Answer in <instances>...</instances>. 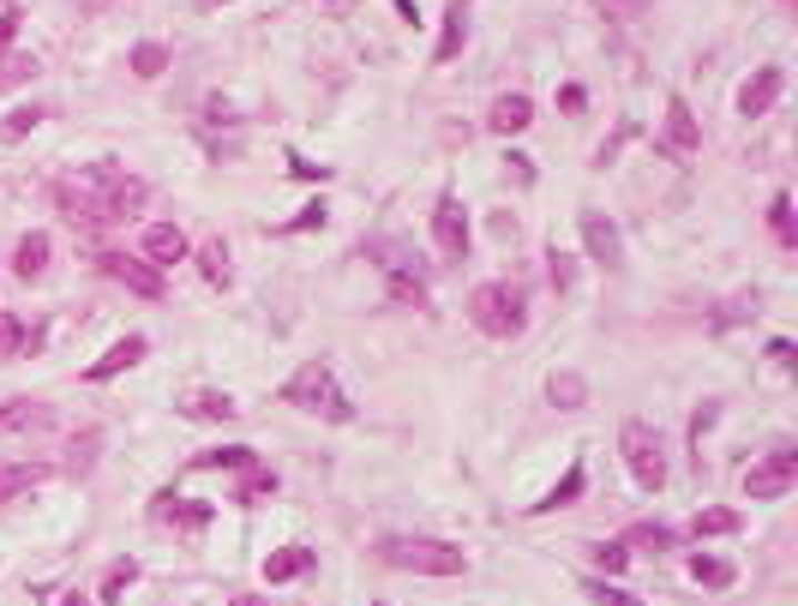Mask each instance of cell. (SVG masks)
<instances>
[{
	"label": "cell",
	"instance_id": "cell-6",
	"mask_svg": "<svg viewBox=\"0 0 798 606\" xmlns=\"http://www.w3.org/2000/svg\"><path fill=\"white\" fill-rule=\"evenodd\" d=\"M655 151L667 156V162H690V156L703 151V127H697V114H690L685 97H667V127H660Z\"/></svg>",
	"mask_w": 798,
	"mask_h": 606
},
{
	"label": "cell",
	"instance_id": "cell-10",
	"mask_svg": "<svg viewBox=\"0 0 798 606\" xmlns=\"http://www.w3.org/2000/svg\"><path fill=\"white\" fill-rule=\"evenodd\" d=\"M97 264L114 276V283H127L132 294H144V301H156V294H162V271H156V264L127 259V253H97Z\"/></svg>",
	"mask_w": 798,
	"mask_h": 606
},
{
	"label": "cell",
	"instance_id": "cell-14",
	"mask_svg": "<svg viewBox=\"0 0 798 606\" xmlns=\"http://www.w3.org/2000/svg\"><path fill=\"white\" fill-rule=\"evenodd\" d=\"M528 121H535V102H528L523 91H511V97H493V109H486V127H493L498 139H511V132H523Z\"/></svg>",
	"mask_w": 798,
	"mask_h": 606
},
{
	"label": "cell",
	"instance_id": "cell-28",
	"mask_svg": "<svg viewBox=\"0 0 798 606\" xmlns=\"http://www.w3.org/2000/svg\"><path fill=\"white\" fill-rule=\"evenodd\" d=\"M690 535L697 541H715V535H738V511L715 505V511H697V523H690Z\"/></svg>",
	"mask_w": 798,
	"mask_h": 606
},
{
	"label": "cell",
	"instance_id": "cell-1",
	"mask_svg": "<svg viewBox=\"0 0 798 606\" xmlns=\"http://www.w3.org/2000/svg\"><path fill=\"white\" fill-rule=\"evenodd\" d=\"M54 199H61V216L79 229H102V223H121L144 204V181L139 174H127L121 162H84L79 174H67L61 186H54Z\"/></svg>",
	"mask_w": 798,
	"mask_h": 606
},
{
	"label": "cell",
	"instance_id": "cell-33",
	"mask_svg": "<svg viewBox=\"0 0 798 606\" xmlns=\"http://www.w3.org/2000/svg\"><path fill=\"white\" fill-rule=\"evenodd\" d=\"M625 546H648V553H673V528L667 523H637L625 535Z\"/></svg>",
	"mask_w": 798,
	"mask_h": 606
},
{
	"label": "cell",
	"instance_id": "cell-43",
	"mask_svg": "<svg viewBox=\"0 0 798 606\" xmlns=\"http://www.w3.org/2000/svg\"><path fill=\"white\" fill-rule=\"evenodd\" d=\"M91 451H97V433H84L79 445H72V468H91Z\"/></svg>",
	"mask_w": 798,
	"mask_h": 606
},
{
	"label": "cell",
	"instance_id": "cell-12",
	"mask_svg": "<svg viewBox=\"0 0 798 606\" xmlns=\"http://www.w3.org/2000/svg\"><path fill=\"white\" fill-rule=\"evenodd\" d=\"M780 91H787V72H780V67H757V79H745V91H738V114L757 121V114L775 109Z\"/></svg>",
	"mask_w": 798,
	"mask_h": 606
},
{
	"label": "cell",
	"instance_id": "cell-42",
	"mask_svg": "<svg viewBox=\"0 0 798 606\" xmlns=\"http://www.w3.org/2000/svg\"><path fill=\"white\" fill-rule=\"evenodd\" d=\"M768 361H775V366H787V373H792V366H798V349L787 343V336H775V343H768Z\"/></svg>",
	"mask_w": 798,
	"mask_h": 606
},
{
	"label": "cell",
	"instance_id": "cell-40",
	"mask_svg": "<svg viewBox=\"0 0 798 606\" xmlns=\"http://www.w3.org/2000/svg\"><path fill=\"white\" fill-rule=\"evenodd\" d=\"M306 229H324V204H301V216L283 223V234H306Z\"/></svg>",
	"mask_w": 798,
	"mask_h": 606
},
{
	"label": "cell",
	"instance_id": "cell-38",
	"mask_svg": "<svg viewBox=\"0 0 798 606\" xmlns=\"http://www.w3.org/2000/svg\"><path fill=\"white\" fill-rule=\"evenodd\" d=\"M595 565L607 570V576H618V570L630 565V546H625V541H600V546H595Z\"/></svg>",
	"mask_w": 798,
	"mask_h": 606
},
{
	"label": "cell",
	"instance_id": "cell-39",
	"mask_svg": "<svg viewBox=\"0 0 798 606\" xmlns=\"http://www.w3.org/2000/svg\"><path fill=\"white\" fill-rule=\"evenodd\" d=\"M289 174L294 181H331V169H324V162H306L301 151H289Z\"/></svg>",
	"mask_w": 798,
	"mask_h": 606
},
{
	"label": "cell",
	"instance_id": "cell-5",
	"mask_svg": "<svg viewBox=\"0 0 798 606\" xmlns=\"http://www.w3.org/2000/svg\"><path fill=\"white\" fill-rule=\"evenodd\" d=\"M468 319H475L486 336H498V343H511V336H523V324H528V306H523V294H516L511 283H481L475 294H468Z\"/></svg>",
	"mask_w": 798,
	"mask_h": 606
},
{
	"label": "cell",
	"instance_id": "cell-32",
	"mask_svg": "<svg viewBox=\"0 0 798 606\" xmlns=\"http://www.w3.org/2000/svg\"><path fill=\"white\" fill-rule=\"evenodd\" d=\"M127 67L139 72V79H156V72L169 67V49H162V42H139V49L127 54Z\"/></svg>",
	"mask_w": 798,
	"mask_h": 606
},
{
	"label": "cell",
	"instance_id": "cell-8",
	"mask_svg": "<svg viewBox=\"0 0 798 606\" xmlns=\"http://www.w3.org/2000/svg\"><path fill=\"white\" fill-rule=\"evenodd\" d=\"M468 211H463V199L456 192H438V204H433V246L445 259H468Z\"/></svg>",
	"mask_w": 798,
	"mask_h": 606
},
{
	"label": "cell",
	"instance_id": "cell-36",
	"mask_svg": "<svg viewBox=\"0 0 798 606\" xmlns=\"http://www.w3.org/2000/svg\"><path fill=\"white\" fill-rule=\"evenodd\" d=\"M583 595L595 600V606H648V600L625 595V588H613V583H583Z\"/></svg>",
	"mask_w": 798,
	"mask_h": 606
},
{
	"label": "cell",
	"instance_id": "cell-15",
	"mask_svg": "<svg viewBox=\"0 0 798 606\" xmlns=\"http://www.w3.org/2000/svg\"><path fill=\"white\" fill-rule=\"evenodd\" d=\"M144 354H151V343H144V336H121V343L102 354V361H91V373H84V378H97V384H102V378L127 373V366H139Z\"/></svg>",
	"mask_w": 798,
	"mask_h": 606
},
{
	"label": "cell",
	"instance_id": "cell-41",
	"mask_svg": "<svg viewBox=\"0 0 798 606\" xmlns=\"http://www.w3.org/2000/svg\"><path fill=\"white\" fill-rule=\"evenodd\" d=\"M546 259H553V289H558V294H570V283H576L570 259H565V253H558V246H553V253H546Z\"/></svg>",
	"mask_w": 798,
	"mask_h": 606
},
{
	"label": "cell",
	"instance_id": "cell-37",
	"mask_svg": "<svg viewBox=\"0 0 798 606\" xmlns=\"http://www.w3.org/2000/svg\"><path fill=\"white\" fill-rule=\"evenodd\" d=\"M595 7L607 12V19L630 24V19H648V7H655V0H595Z\"/></svg>",
	"mask_w": 798,
	"mask_h": 606
},
{
	"label": "cell",
	"instance_id": "cell-24",
	"mask_svg": "<svg viewBox=\"0 0 798 606\" xmlns=\"http://www.w3.org/2000/svg\"><path fill=\"white\" fill-rule=\"evenodd\" d=\"M583 463H570L565 468V481H558L553 486V493H546V498H535V505H528V511H535V516H546V511H558V505H576V493H583Z\"/></svg>",
	"mask_w": 798,
	"mask_h": 606
},
{
	"label": "cell",
	"instance_id": "cell-46",
	"mask_svg": "<svg viewBox=\"0 0 798 606\" xmlns=\"http://www.w3.org/2000/svg\"><path fill=\"white\" fill-rule=\"evenodd\" d=\"M391 7H396V12H403V19H408V24H421V12H415V0H391Z\"/></svg>",
	"mask_w": 798,
	"mask_h": 606
},
{
	"label": "cell",
	"instance_id": "cell-25",
	"mask_svg": "<svg viewBox=\"0 0 798 606\" xmlns=\"http://www.w3.org/2000/svg\"><path fill=\"white\" fill-rule=\"evenodd\" d=\"M768 229H775V241L787 246H798V223H792V192H775V199H768Z\"/></svg>",
	"mask_w": 798,
	"mask_h": 606
},
{
	"label": "cell",
	"instance_id": "cell-2",
	"mask_svg": "<svg viewBox=\"0 0 798 606\" xmlns=\"http://www.w3.org/2000/svg\"><path fill=\"white\" fill-rule=\"evenodd\" d=\"M283 403H289V408H301V415L336 421V426H349V421H354V403L343 396V384H336L331 361H306L301 373H294V378L283 384Z\"/></svg>",
	"mask_w": 798,
	"mask_h": 606
},
{
	"label": "cell",
	"instance_id": "cell-29",
	"mask_svg": "<svg viewBox=\"0 0 798 606\" xmlns=\"http://www.w3.org/2000/svg\"><path fill=\"white\" fill-rule=\"evenodd\" d=\"M259 456H253V445H229V451H199L192 456V468H253Z\"/></svg>",
	"mask_w": 798,
	"mask_h": 606
},
{
	"label": "cell",
	"instance_id": "cell-50",
	"mask_svg": "<svg viewBox=\"0 0 798 606\" xmlns=\"http://www.w3.org/2000/svg\"><path fill=\"white\" fill-rule=\"evenodd\" d=\"M373 606H391V600H373Z\"/></svg>",
	"mask_w": 798,
	"mask_h": 606
},
{
	"label": "cell",
	"instance_id": "cell-9",
	"mask_svg": "<svg viewBox=\"0 0 798 606\" xmlns=\"http://www.w3.org/2000/svg\"><path fill=\"white\" fill-rule=\"evenodd\" d=\"M576 229H583V246H588V259H595V264H607V271L625 264V234H618L613 216L583 211V216H576Z\"/></svg>",
	"mask_w": 798,
	"mask_h": 606
},
{
	"label": "cell",
	"instance_id": "cell-26",
	"mask_svg": "<svg viewBox=\"0 0 798 606\" xmlns=\"http://www.w3.org/2000/svg\"><path fill=\"white\" fill-rule=\"evenodd\" d=\"M264 498H276V475L253 463V468H246V481L234 486V505H264Z\"/></svg>",
	"mask_w": 798,
	"mask_h": 606
},
{
	"label": "cell",
	"instance_id": "cell-47",
	"mask_svg": "<svg viewBox=\"0 0 798 606\" xmlns=\"http://www.w3.org/2000/svg\"><path fill=\"white\" fill-rule=\"evenodd\" d=\"M234 606H264V600H259V595H241V600H234Z\"/></svg>",
	"mask_w": 798,
	"mask_h": 606
},
{
	"label": "cell",
	"instance_id": "cell-34",
	"mask_svg": "<svg viewBox=\"0 0 798 606\" xmlns=\"http://www.w3.org/2000/svg\"><path fill=\"white\" fill-rule=\"evenodd\" d=\"M31 349V336H24V324L7 313V306H0V361H12V354H24Z\"/></svg>",
	"mask_w": 798,
	"mask_h": 606
},
{
	"label": "cell",
	"instance_id": "cell-7",
	"mask_svg": "<svg viewBox=\"0 0 798 606\" xmlns=\"http://www.w3.org/2000/svg\"><path fill=\"white\" fill-rule=\"evenodd\" d=\"M792 481H798V451H792V445H775V451H768L762 463L745 475V498H787Z\"/></svg>",
	"mask_w": 798,
	"mask_h": 606
},
{
	"label": "cell",
	"instance_id": "cell-48",
	"mask_svg": "<svg viewBox=\"0 0 798 606\" xmlns=\"http://www.w3.org/2000/svg\"><path fill=\"white\" fill-rule=\"evenodd\" d=\"M102 7H109V0H84V12H102Z\"/></svg>",
	"mask_w": 798,
	"mask_h": 606
},
{
	"label": "cell",
	"instance_id": "cell-45",
	"mask_svg": "<svg viewBox=\"0 0 798 606\" xmlns=\"http://www.w3.org/2000/svg\"><path fill=\"white\" fill-rule=\"evenodd\" d=\"M583 102H588V97H583V84H565V91H558V109H570V114L583 109Z\"/></svg>",
	"mask_w": 798,
	"mask_h": 606
},
{
	"label": "cell",
	"instance_id": "cell-27",
	"mask_svg": "<svg viewBox=\"0 0 798 606\" xmlns=\"http://www.w3.org/2000/svg\"><path fill=\"white\" fill-rule=\"evenodd\" d=\"M132 583H139V558H114V565L109 570H102V600H127V588Z\"/></svg>",
	"mask_w": 798,
	"mask_h": 606
},
{
	"label": "cell",
	"instance_id": "cell-30",
	"mask_svg": "<svg viewBox=\"0 0 798 606\" xmlns=\"http://www.w3.org/2000/svg\"><path fill=\"white\" fill-rule=\"evenodd\" d=\"M690 576H697L703 588H733V565H727V558H715V553L690 558Z\"/></svg>",
	"mask_w": 798,
	"mask_h": 606
},
{
	"label": "cell",
	"instance_id": "cell-49",
	"mask_svg": "<svg viewBox=\"0 0 798 606\" xmlns=\"http://www.w3.org/2000/svg\"><path fill=\"white\" fill-rule=\"evenodd\" d=\"M61 606H84V595H61Z\"/></svg>",
	"mask_w": 798,
	"mask_h": 606
},
{
	"label": "cell",
	"instance_id": "cell-31",
	"mask_svg": "<svg viewBox=\"0 0 798 606\" xmlns=\"http://www.w3.org/2000/svg\"><path fill=\"white\" fill-rule=\"evenodd\" d=\"M546 396H553L558 408H583L588 403V384L576 373H553V384H546Z\"/></svg>",
	"mask_w": 798,
	"mask_h": 606
},
{
	"label": "cell",
	"instance_id": "cell-4",
	"mask_svg": "<svg viewBox=\"0 0 798 606\" xmlns=\"http://www.w3.org/2000/svg\"><path fill=\"white\" fill-rule=\"evenodd\" d=\"M618 451H625V468L643 493H660L667 486V438L655 433L648 421H625L618 426Z\"/></svg>",
	"mask_w": 798,
	"mask_h": 606
},
{
	"label": "cell",
	"instance_id": "cell-13",
	"mask_svg": "<svg viewBox=\"0 0 798 606\" xmlns=\"http://www.w3.org/2000/svg\"><path fill=\"white\" fill-rule=\"evenodd\" d=\"M49 421H54V408H49V403H37V396H12V403H0V438L42 433Z\"/></svg>",
	"mask_w": 798,
	"mask_h": 606
},
{
	"label": "cell",
	"instance_id": "cell-16",
	"mask_svg": "<svg viewBox=\"0 0 798 606\" xmlns=\"http://www.w3.org/2000/svg\"><path fill=\"white\" fill-rule=\"evenodd\" d=\"M463 42H468V0H451L445 7V37H438V49H433V61L445 67L463 54Z\"/></svg>",
	"mask_w": 798,
	"mask_h": 606
},
{
	"label": "cell",
	"instance_id": "cell-19",
	"mask_svg": "<svg viewBox=\"0 0 798 606\" xmlns=\"http://www.w3.org/2000/svg\"><path fill=\"white\" fill-rule=\"evenodd\" d=\"M306 570H313V546H283V553L264 558V583H294Z\"/></svg>",
	"mask_w": 798,
	"mask_h": 606
},
{
	"label": "cell",
	"instance_id": "cell-22",
	"mask_svg": "<svg viewBox=\"0 0 798 606\" xmlns=\"http://www.w3.org/2000/svg\"><path fill=\"white\" fill-rule=\"evenodd\" d=\"M12 271H19V283H37L49 271V234H24L19 253H12Z\"/></svg>",
	"mask_w": 798,
	"mask_h": 606
},
{
	"label": "cell",
	"instance_id": "cell-35",
	"mask_svg": "<svg viewBox=\"0 0 798 606\" xmlns=\"http://www.w3.org/2000/svg\"><path fill=\"white\" fill-rule=\"evenodd\" d=\"M42 114H49V109H12L7 114V121H0V139H24V132H31V127H42Z\"/></svg>",
	"mask_w": 798,
	"mask_h": 606
},
{
	"label": "cell",
	"instance_id": "cell-21",
	"mask_svg": "<svg viewBox=\"0 0 798 606\" xmlns=\"http://www.w3.org/2000/svg\"><path fill=\"white\" fill-rule=\"evenodd\" d=\"M199 271H204V283H211V289H229L234 283V264H229V241H223V234H211V241L199 246Z\"/></svg>",
	"mask_w": 798,
	"mask_h": 606
},
{
	"label": "cell",
	"instance_id": "cell-3",
	"mask_svg": "<svg viewBox=\"0 0 798 606\" xmlns=\"http://www.w3.org/2000/svg\"><path fill=\"white\" fill-rule=\"evenodd\" d=\"M378 558L384 565H396V570H415V576H463L468 570L463 546L433 541V535H384Z\"/></svg>",
	"mask_w": 798,
	"mask_h": 606
},
{
	"label": "cell",
	"instance_id": "cell-17",
	"mask_svg": "<svg viewBox=\"0 0 798 606\" xmlns=\"http://www.w3.org/2000/svg\"><path fill=\"white\" fill-rule=\"evenodd\" d=\"M49 475H54L49 463H0V505L19 498V493H31V486H42Z\"/></svg>",
	"mask_w": 798,
	"mask_h": 606
},
{
	"label": "cell",
	"instance_id": "cell-23",
	"mask_svg": "<svg viewBox=\"0 0 798 606\" xmlns=\"http://www.w3.org/2000/svg\"><path fill=\"white\" fill-rule=\"evenodd\" d=\"M384 276H391V301L396 306H426V283L421 276H408L403 259H384Z\"/></svg>",
	"mask_w": 798,
	"mask_h": 606
},
{
	"label": "cell",
	"instance_id": "cell-20",
	"mask_svg": "<svg viewBox=\"0 0 798 606\" xmlns=\"http://www.w3.org/2000/svg\"><path fill=\"white\" fill-rule=\"evenodd\" d=\"M156 523H181V528H204L211 523V505H181V493H156V505H151Z\"/></svg>",
	"mask_w": 798,
	"mask_h": 606
},
{
	"label": "cell",
	"instance_id": "cell-44",
	"mask_svg": "<svg viewBox=\"0 0 798 606\" xmlns=\"http://www.w3.org/2000/svg\"><path fill=\"white\" fill-rule=\"evenodd\" d=\"M12 37H19V12L7 7V12H0V54H7V42H12Z\"/></svg>",
	"mask_w": 798,
	"mask_h": 606
},
{
	"label": "cell",
	"instance_id": "cell-18",
	"mask_svg": "<svg viewBox=\"0 0 798 606\" xmlns=\"http://www.w3.org/2000/svg\"><path fill=\"white\" fill-rule=\"evenodd\" d=\"M181 415H192V421H234L241 415V403H234L229 391H192L181 403Z\"/></svg>",
	"mask_w": 798,
	"mask_h": 606
},
{
	"label": "cell",
	"instance_id": "cell-11",
	"mask_svg": "<svg viewBox=\"0 0 798 606\" xmlns=\"http://www.w3.org/2000/svg\"><path fill=\"white\" fill-rule=\"evenodd\" d=\"M186 253H192V246H186V234L174 229V223H151V229L139 234V259H144V264H156V271L181 264Z\"/></svg>",
	"mask_w": 798,
	"mask_h": 606
}]
</instances>
